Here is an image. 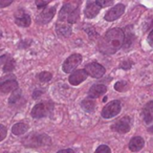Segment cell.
<instances>
[{
    "label": "cell",
    "instance_id": "13",
    "mask_svg": "<svg viewBox=\"0 0 153 153\" xmlns=\"http://www.w3.org/2000/svg\"><path fill=\"white\" fill-rule=\"evenodd\" d=\"M100 9L101 7L98 5L97 1H88L85 7V12H84L85 13V17L89 18V19L96 17L99 14V12H100Z\"/></svg>",
    "mask_w": 153,
    "mask_h": 153
},
{
    "label": "cell",
    "instance_id": "23",
    "mask_svg": "<svg viewBox=\"0 0 153 153\" xmlns=\"http://www.w3.org/2000/svg\"><path fill=\"white\" fill-rule=\"evenodd\" d=\"M128 86V83L125 81H120V82H117L114 85V89L117 91H124V90L127 88Z\"/></svg>",
    "mask_w": 153,
    "mask_h": 153
},
{
    "label": "cell",
    "instance_id": "18",
    "mask_svg": "<svg viewBox=\"0 0 153 153\" xmlns=\"http://www.w3.org/2000/svg\"><path fill=\"white\" fill-rule=\"evenodd\" d=\"M28 130V126L24 123H17L13 126L12 128V132H13L15 135H21L24 134Z\"/></svg>",
    "mask_w": 153,
    "mask_h": 153
},
{
    "label": "cell",
    "instance_id": "29",
    "mask_svg": "<svg viewBox=\"0 0 153 153\" xmlns=\"http://www.w3.org/2000/svg\"><path fill=\"white\" fill-rule=\"evenodd\" d=\"M13 2L12 0H0V7H5Z\"/></svg>",
    "mask_w": 153,
    "mask_h": 153
},
{
    "label": "cell",
    "instance_id": "35",
    "mask_svg": "<svg viewBox=\"0 0 153 153\" xmlns=\"http://www.w3.org/2000/svg\"><path fill=\"white\" fill-rule=\"evenodd\" d=\"M148 132H150L151 134H153V126H150V127L148 128Z\"/></svg>",
    "mask_w": 153,
    "mask_h": 153
},
{
    "label": "cell",
    "instance_id": "9",
    "mask_svg": "<svg viewBox=\"0 0 153 153\" xmlns=\"http://www.w3.org/2000/svg\"><path fill=\"white\" fill-rule=\"evenodd\" d=\"M56 14V7H45L38 16V22L41 24L48 23Z\"/></svg>",
    "mask_w": 153,
    "mask_h": 153
},
{
    "label": "cell",
    "instance_id": "33",
    "mask_svg": "<svg viewBox=\"0 0 153 153\" xmlns=\"http://www.w3.org/2000/svg\"><path fill=\"white\" fill-rule=\"evenodd\" d=\"M58 153H74L71 149H63V150H60Z\"/></svg>",
    "mask_w": 153,
    "mask_h": 153
},
{
    "label": "cell",
    "instance_id": "34",
    "mask_svg": "<svg viewBox=\"0 0 153 153\" xmlns=\"http://www.w3.org/2000/svg\"><path fill=\"white\" fill-rule=\"evenodd\" d=\"M41 94H42V92L40 91V90H37V91H35L34 92V94H33V98H38L39 96H41Z\"/></svg>",
    "mask_w": 153,
    "mask_h": 153
},
{
    "label": "cell",
    "instance_id": "1",
    "mask_svg": "<svg viewBox=\"0 0 153 153\" xmlns=\"http://www.w3.org/2000/svg\"><path fill=\"white\" fill-rule=\"evenodd\" d=\"M124 39H125V34L123 30L117 27L111 28L105 34L101 42L99 43V49L101 53H107V55L114 53L123 46Z\"/></svg>",
    "mask_w": 153,
    "mask_h": 153
},
{
    "label": "cell",
    "instance_id": "27",
    "mask_svg": "<svg viewBox=\"0 0 153 153\" xmlns=\"http://www.w3.org/2000/svg\"><path fill=\"white\" fill-rule=\"evenodd\" d=\"M9 80H15V78H14V76H3V78H0V88H1V86L5 82L9 81Z\"/></svg>",
    "mask_w": 153,
    "mask_h": 153
},
{
    "label": "cell",
    "instance_id": "15",
    "mask_svg": "<svg viewBox=\"0 0 153 153\" xmlns=\"http://www.w3.org/2000/svg\"><path fill=\"white\" fill-rule=\"evenodd\" d=\"M143 117L147 124H150L153 121V101H150L145 105L143 109Z\"/></svg>",
    "mask_w": 153,
    "mask_h": 153
},
{
    "label": "cell",
    "instance_id": "22",
    "mask_svg": "<svg viewBox=\"0 0 153 153\" xmlns=\"http://www.w3.org/2000/svg\"><path fill=\"white\" fill-rule=\"evenodd\" d=\"M51 78H53V74L48 71H43L38 74V79L41 82H48L51 80Z\"/></svg>",
    "mask_w": 153,
    "mask_h": 153
},
{
    "label": "cell",
    "instance_id": "12",
    "mask_svg": "<svg viewBox=\"0 0 153 153\" xmlns=\"http://www.w3.org/2000/svg\"><path fill=\"white\" fill-rule=\"evenodd\" d=\"M106 91H107V87L105 85H103V84H96V85L90 87L89 91H88V97L91 100H94V99L102 97Z\"/></svg>",
    "mask_w": 153,
    "mask_h": 153
},
{
    "label": "cell",
    "instance_id": "10",
    "mask_svg": "<svg viewBox=\"0 0 153 153\" xmlns=\"http://www.w3.org/2000/svg\"><path fill=\"white\" fill-rule=\"evenodd\" d=\"M86 78H87V74H86V71L84 69L76 70L69 76V83L74 86L79 85L83 81H85Z\"/></svg>",
    "mask_w": 153,
    "mask_h": 153
},
{
    "label": "cell",
    "instance_id": "16",
    "mask_svg": "<svg viewBox=\"0 0 153 153\" xmlns=\"http://www.w3.org/2000/svg\"><path fill=\"white\" fill-rule=\"evenodd\" d=\"M56 32L59 36L68 37L71 34V26L67 23H63V22H58L56 25Z\"/></svg>",
    "mask_w": 153,
    "mask_h": 153
},
{
    "label": "cell",
    "instance_id": "36",
    "mask_svg": "<svg viewBox=\"0 0 153 153\" xmlns=\"http://www.w3.org/2000/svg\"><path fill=\"white\" fill-rule=\"evenodd\" d=\"M0 38H1V33H0Z\"/></svg>",
    "mask_w": 153,
    "mask_h": 153
},
{
    "label": "cell",
    "instance_id": "31",
    "mask_svg": "<svg viewBox=\"0 0 153 153\" xmlns=\"http://www.w3.org/2000/svg\"><path fill=\"white\" fill-rule=\"evenodd\" d=\"M148 43L151 45V46H153V30L150 32V34H149V36H148Z\"/></svg>",
    "mask_w": 153,
    "mask_h": 153
},
{
    "label": "cell",
    "instance_id": "20",
    "mask_svg": "<svg viewBox=\"0 0 153 153\" xmlns=\"http://www.w3.org/2000/svg\"><path fill=\"white\" fill-rule=\"evenodd\" d=\"M15 60L12 59V58H9V59L7 60V62L4 63V65H3V71L4 72H11L13 71L14 69H15Z\"/></svg>",
    "mask_w": 153,
    "mask_h": 153
},
{
    "label": "cell",
    "instance_id": "26",
    "mask_svg": "<svg viewBox=\"0 0 153 153\" xmlns=\"http://www.w3.org/2000/svg\"><path fill=\"white\" fill-rule=\"evenodd\" d=\"M97 3H98V5L100 7H104L112 4V0H98Z\"/></svg>",
    "mask_w": 153,
    "mask_h": 153
},
{
    "label": "cell",
    "instance_id": "5",
    "mask_svg": "<svg viewBox=\"0 0 153 153\" xmlns=\"http://www.w3.org/2000/svg\"><path fill=\"white\" fill-rule=\"evenodd\" d=\"M82 62V56L79 53H74V55L69 56L67 59L65 60V62L63 63V71L66 74L71 72L76 66H79Z\"/></svg>",
    "mask_w": 153,
    "mask_h": 153
},
{
    "label": "cell",
    "instance_id": "30",
    "mask_svg": "<svg viewBox=\"0 0 153 153\" xmlns=\"http://www.w3.org/2000/svg\"><path fill=\"white\" fill-rule=\"evenodd\" d=\"M132 63L130 61H125L122 63V68H124V69H129L130 67H131Z\"/></svg>",
    "mask_w": 153,
    "mask_h": 153
},
{
    "label": "cell",
    "instance_id": "21",
    "mask_svg": "<svg viewBox=\"0 0 153 153\" xmlns=\"http://www.w3.org/2000/svg\"><path fill=\"white\" fill-rule=\"evenodd\" d=\"M20 99H21V90H15V91L12 94L11 98H10V100H9V103L11 105L17 104Z\"/></svg>",
    "mask_w": 153,
    "mask_h": 153
},
{
    "label": "cell",
    "instance_id": "17",
    "mask_svg": "<svg viewBox=\"0 0 153 153\" xmlns=\"http://www.w3.org/2000/svg\"><path fill=\"white\" fill-rule=\"evenodd\" d=\"M18 89V82L16 80H9L0 88V91L2 94H9Z\"/></svg>",
    "mask_w": 153,
    "mask_h": 153
},
{
    "label": "cell",
    "instance_id": "2",
    "mask_svg": "<svg viewBox=\"0 0 153 153\" xmlns=\"http://www.w3.org/2000/svg\"><path fill=\"white\" fill-rule=\"evenodd\" d=\"M22 144L26 147H40L51 144V138L45 134L32 133L27 137L22 140Z\"/></svg>",
    "mask_w": 153,
    "mask_h": 153
},
{
    "label": "cell",
    "instance_id": "32",
    "mask_svg": "<svg viewBox=\"0 0 153 153\" xmlns=\"http://www.w3.org/2000/svg\"><path fill=\"white\" fill-rule=\"evenodd\" d=\"M9 56L7 55H4V56H2V57H0V64H2V63H5L7 62V60L9 59Z\"/></svg>",
    "mask_w": 153,
    "mask_h": 153
},
{
    "label": "cell",
    "instance_id": "19",
    "mask_svg": "<svg viewBox=\"0 0 153 153\" xmlns=\"http://www.w3.org/2000/svg\"><path fill=\"white\" fill-rule=\"evenodd\" d=\"M82 108L84 109L85 111H88V112H91V111L94 110L96 108V102L94 100H90V99H87V100L82 101L81 103Z\"/></svg>",
    "mask_w": 153,
    "mask_h": 153
},
{
    "label": "cell",
    "instance_id": "7",
    "mask_svg": "<svg viewBox=\"0 0 153 153\" xmlns=\"http://www.w3.org/2000/svg\"><path fill=\"white\" fill-rule=\"evenodd\" d=\"M131 127V120L129 117H124L122 119H120L119 121H117L112 125L111 129L115 132H119V133H127L130 130Z\"/></svg>",
    "mask_w": 153,
    "mask_h": 153
},
{
    "label": "cell",
    "instance_id": "4",
    "mask_svg": "<svg viewBox=\"0 0 153 153\" xmlns=\"http://www.w3.org/2000/svg\"><path fill=\"white\" fill-rule=\"evenodd\" d=\"M121 111V102L117 100L108 103L102 110V117L104 119H110L117 115Z\"/></svg>",
    "mask_w": 153,
    "mask_h": 153
},
{
    "label": "cell",
    "instance_id": "8",
    "mask_svg": "<svg viewBox=\"0 0 153 153\" xmlns=\"http://www.w3.org/2000/svg\"><path fill=\"white\" fill-rule=\"evenodd\" d=\"M125 12V5L124 4H117L115 7H111L107 13L105 14V20L106 21H114V20L119 19Z\"/></svg>",
    "mask_w": 153,
    "mask_h": 153
},
{
    "label": "cell",
    "instance_id": "6",
    "mask_svg": "<svg viewBox=\"0 0 153 153\" xmlns=\"http://www.w3.org/2000/svg\"><path fill=\"white\" fill-rule=\"evenodd\" d=\"M87 74V76H90L94 79H100L105 74L106 70H105V67L102 66L99 63H90L87 64L85 66V69H84Z\"/></svg>",
    "mask_w": 153,
    "mask_h": 153
},
{
    "label": "cell",
    "instance_id": "14",
    "mask_svg": "<svg viewBox=\"0 0 153 153\" xmlns=\"http://www.w3.org/2000/svg\"><path fill=\"white\" fill-rule=\"evenodd\" d=\"M144 145H145L144 138L140 137V136H134L129 142V149L132 152H137V151L142 150Z\"/></svg>",
    "mask_w": 153,
    "mask_h": 153
},
{
    "label": "cell",
    "instance_id": "28",
    "mask_svg": "<svg viewBox=\"0 0 153 153\" xmlns=\"http://www.w3.org/2000/svg\"><path fill=\"white\" fill-rule=\"evenodd\" d=\"M48 3H49V1H39V0L36 1V5L39 7V9H43V7H46Z\"/></svg>",
    "mask_w": 153,
    "mask_h": 153
},
{
    "label": "cell",
    "instance_id": "25",
    "mask_svg": "<svg viewBox=\"0 0 153 153\" xmlns=\"http://www.w3.org/2000/svg\"><path fill=\"white\" fill-rule=\"evenodd\" d=\"M7 128H5V126L0 124V142L7 137Z\"/></svg>",
    "mask_w": 153,
    "mask_h": 153
},
{
    "label": "cell",
    "instance_id": "24",
    "mask_svg": "<svg viewBox=\"0 0 153 153\" xmlns=\"http://www.w3.org/2000/svg\"><path fill=\"white\" fill-rule=\"evenodd\" d=\"M94 153H111L110 148L106 145H102V146L98 147V149L96 150Z\"/></svg>",
    "mask_w": 153,
    "mask_h": 153
},
{
    "label": "cell",
    "instance_id": "11",
    "mask_svg": "<svg viewBox=\"0 0 153 153\" xmlns=\"http://www.w3.org/2000/svg\"><path fill=\"white\" fill-rule=\"evenodd\" d=\"M15 22L16 24H18L19 26H22V27H27V26L30 25V17L25 14L23 11H18L16 12L15 14Z\"/></svg>",
    "mask_w": 153,
    "mask_h": 153
},
{
    "label": "cell",
    "instance_id": "3",
    "mask_svg": "<svg viewBox=\"0 0 153 153\" xmlns=\"http://www.w3.org/2000/svg\"><path fill=\"white\" fill-rule=\"evenodd\" d=\"M51 108H53V104L51 102L39 103V104L35 105V107L33 108L32 117L35 119H42L47 114H49V112L53 110Z\"/></svg>",
    "mask_w": 153,
    "mask_h": 153
}]
</instances>
